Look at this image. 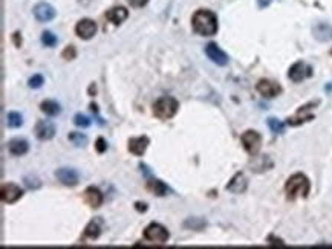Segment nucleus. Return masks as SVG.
<instances>
[{"label":"nucleus","instance_id":"obj_1","mask_svg":"<svg viewBox=\"0 0 332 249\" xmlns=\"http://www.w3.org/2000/svg\"><path fill=\"white\" fill-rule=\"evenodd\" d=\"M191 26L196 34L204 37H211L218 32V18L216 14L208 9H199L193 14Z\"/></svg>","mask_w":332,"mask_h":249},{"label":"nucleus","instance_id":"obj_2","mask_svg":"<svg viewBox=\"0 0 332 249\" xmlns=\"http://www.w3.org/2000/svg\"><path fill=\"white\" fill-rule=\"evenodd\" d=\"M309 190H311L309 179L302 173L291 176L285 185V193L289 200H296L297 197H308Z\"/></svg>","mask_w":332,"mask_h":249},{"label":"nucleus","instance_id":"obj_3","mask_svg":"<svg viewBox=\"0 0 332 249\" xmlns=\"http://www.w3.org/2000/svg\"><path fill=\"white\" fill-rule=\"evenodd\" d=\"M179 109V102L173 96H161L153 102V115L158 119H171Z\"/></svg>","mask_w":332,"mask_h":249},{"label":"nucleus","instance_id":"obj_4","mask_svg":"<svg viewBox=\"0 0 332 249\" xmlns=\"http://www.w3.org/2000/svg\"><path fill=\"white\" fill-rule=\"evenodd\" d=\"M170 234L166 228L160 223H150L146 230H144V239L152 242V243H158L163 245L168 240Z\"/></svg>","mask_w":332,"mask_h":249},{"label":"nucleus","instance_id":"obj_5","mask_svg":"<svg viewBox=\"0 0 332 249\" xmlns=\"http://www.w3.org/2000/svg\"><path fill=\"white\" fill-rule=\"evenodd\" d=\"M319 104V101H316V102H308V104H305V106H302L299 110H297V113L294 115V116H291V118H288V124L289 126H300V124H303V122H308V121H311V119H314V107Z\"/></svg>","mask_w":332,"mask_h":249},{"label":"nucleus","instance_id":"obj_6","mask_svg":"<svg viewBox=\"0 0 332 249\" xmlns=\"http://www.w3.org/2000/svg\"><path fill=\"white\" fill-rule=\"evenodd\" d=\"M313 75V68L309 65H306L305 61H297L289 68L288 77L289 80H292L294 83H300L306 78H309Z\"/></svg>","mask_w":332,"mask_h":249},{"label":"nucleus","instance_id":"obj_7","mask_svg":"<svg viewBox=\"0 0 332 249\" xmlns=\"http://www.w3.org/2000/svg\"><path fill=\"white\" fill-rule=\"evenodd\" d=\"M242 144H244V149L251 156H256L262 147V136L254 130H247L242 135Z\"/></svg>","mask_w":332,"mask_h":249},{"label":"nucleus","instance_id":"obj_8","mask_svg":"<svg viewBox=\"0 0 332 249\" xmlns=\"http://www.w3.org/2000/svg\"><path fill=\"white\" fill-rule=\"evenodd\" d=\"M34 17L38 20V22H42V23H46V22H51L54 17H55V14H57V11H55V8L52 6V5H49V3H46V2H40V3H37L35 6H34Z\"/></svg>","mask_w":332,"mask_h":249},{"label":"nucleus","instance_id":"obj_9","mask_svg":"<svg viewBox=\"0 0 332 249\" xmlns=\"http://www.w3.org/2000/svg\"><path fill=\"white\" fill-rule=\"evenodd\" d=\"M22 196H23V191L15 183H5L0 190V197H2V202L5 203H15Z\"/></svg>","mask_w":332,"mask_h":249},{"label":"nucleus","instance_id":"obj_10","mask_svg":"<svg viewBox=\"0 0 332 249\" xmlns=\"http://www.w3.org/2000/svg\"><path fill=\"white\" fill-rule=\"evenodd\" d=\"M205 54L218 66H227L228 65V55L216 43H208L205 46Z\"/></svg>","mask_w":332,"mask_h":249},{"label":"nucleus","instance_id":"obj_11","mask_svg":"<svg viewBox=\"0 0 332 249\" xmlns=\"http://www.w3.org/2000/svg\"><path fill=\"white\" fill-rule=\"evenodd\" d=\"M34 133L40 141H49L55 136V126L51 121H38L35 124Z\"/></svg>","mask_w":332,"mask_h":249},{"label":"nucleus","instance_id":"obj_12","mask_svg":"<svg viewBox=\"0 0 332 249\" xmlns=\"http://www.w3.org/2000/svg\"><path fill=\"white\" fill-rule=\"evenodd\" d=\"M75 34L83 38V40H89L96 34V23L90 18H83L77 23L75 26Z\"/></svg>","mask_w":332,"mask_h":249},{"label":"nucleus","instance_id":"obj_13","mask_svg":"<svg viewBox=\"0 0 332 249\" xmlns=\"http://www.w3.org/2000/svg\"><path fill=\"white\" fill-rule=\"evenodd\" d=\"M256 87H257V92L265 98H274L282 92L280 84L276 83V81H271V80H260Z\"/></svg>","mask_w":332,"mask_h":249},{"label":"nucleus","instance_id":"obj_14","mask_svg":"<svg viewBox=\"0 0 332 249\" xmlns=\"http://www.w3.org/2000/svg\"><path fill=\"white\" fill-rule=\"evenodd\" d=\"M55 177L65 185V186H75L80 180L79 173L74 168H60L55 171Z\"/></svg>","mask_w":332,"mask_h":249},{"label":"nucleus","instance_id":"obj_15","mask_svg":"<svg viewBox=\"0 0 332 249\" xmlns=\"http://www.w3.org/2000/svg\"><path fill=\"white\" fill-rule=\"evenodd\" d=\"M83 199L90 208H100L103 205V200H104L103 193L95 186H89V188L84 190Z\"/></svg>","mask_w":332,"mask_h":249},{"label":"nucleus","instance_id":"obj_16","mask_svg":"<svg viewBox=\"0 0 332 249\" xmlns=\"http://www.w3.org/2000/svg\"><path fill=\"white\" fill-rule=\"evenodd\" d=\"M103 228H104V222L101 217H95L93 220H90L87 223V226L84 228V237L86 239H90V240H96L101 233H103Z\"/></svg>","mask_w":332,"mask_h":249},{"label":"nucleus","instance_id":"obj_17","mask_svg":"<svg viewBox=\"0 0 332 249\" xmlns=\"http://www.w3.org/2000/svg\"><path fill=\"white\" fill-rule=\"evenodd\" d=\"M247 186H248V180L245 177L244 173H238L235 174V177L230 180V183L227 185V190L235 193V194H242L247 191Z\"/></svg>","mask_w":332,"mask_h":249},{"label":"nucleus","instance_id":"obj_18","mask_svg":"<svg viewBox=\"0 0 332 249\" xmlns=\"http://www.w3.org/2000/svg\"><path fill=\"white\" fill-rule=\"evenodd\" d=\"M149 138L147 136H140V138H132L129 139V152L136 155V156H143L149 147Z\"/></svg>","mask_w":332,"mask_h":249},{"label":"nucleus","instance_id":"obj_19","mask_svg":"<svg viewBox=\"0 0 332 249\" xmlns=\"http://www.w3.org/2000/svg\"><path fill=\"white\" fill-rule=\"evenodd\" d=\"M127 15H129V11L124 6H115L106 12V18L113 25H121L127 18Z\"/></svg>","mask_w":332,"mask_h":249},{"label":"nucleus","instance_id":"obj_20","mask_svg":"<svg viewBox=\"0 0 332 249\" xmlns=\"http://www.w3.org/2000/svg\"><path fill=\"white\" fill-rule=\"evenodd\" d=\"M8 150H9V153L14 155V156H23V155L28 153L29 144H28V141H25V139L15 138V139H11V141L8 142Z\"/></svg>","mask_w":332,"mask_h":249},{"label":"nucleus","instance_id":"obj_21","mask_svg":"<svg viewBox=\"0 0 332 249\" xmlns=\"http://www.w3.org/2000/svg\"><path fill=\"white\" fill-rule=\"evenodd\" d=\"M147 190L150 193H153L155 196H160V197L166 196L167 191H168L166 183L163 180H160V179H149L147 180Z\"/></svg>","mask_w":332,"mask_h":249},{"label":"nucleus","instance_id":"obj_22","mask_svg":"<svg viewBox=\"0 0 332 249\" xmlns=\"http://www.w3.org/2000/svg\"><path fill=\"white\" fill-rule=\"evenodd\" d=\"M332 35V29L329 25L326 23H319L316 28H314V37L320 42H326L329 40V37Z\"/></svg>","mask_w":332,"mask_h":249},{"label":"nucleus","instance_id":"obj_23","mask_svg":"<svg viewBox=\"0 0 332 249\" xmlns=\"http://www.w3.org/2000/svg\"><path fill=\"white\" fill-rule=\"evenodd\" d=\"M249 165L252 168V171L260 173V171H266L268 168H271V167H272V162L269 161L268 156H259V158H254V159L251 161Z\"/></svg>","mask_w":332,"mask_h":249},{"label":"nucleus","instance_id":"obj_24","mask_svg":"<svg viewBox=\"0 0 332 249\" xmlns=\"http://www.w3.org/2000/svg\"><path fill=\"white\" fill-rule=\"evenodd\" d=\"M40 109H42V112H45V113L49 115V116H57V115H60V112H62L60 104L55 102V101H43V102L40 104Z\"/></svg>","mask_w":332,"mask_h":249},{"label":"nucleus","instance_id":"obj_25","mask_svg":"<svg viewBox=\"0 0 332 249\" xmlns=\"http://www.w3.org/2000/svg\"><path fill=\"white\" fill-rule=\"evenodd\" d=\"M6 122H8V127L18 129L23 124V116L20 113H17V112H9L8 116H6Z\"/></svg>","mask_w":332,"mask_h":249},{"label":"nucleus","instance_id":"obj_26","mask_svg":"<svg viewBox=\"0 0 332 249\" xmlns=\"http://www.w3.org/2000/svg\"><path fill=\"white\" fill-rule=\"evenodd\" d=\"M268 127L274 135H282L285 132V124L282 121H279L277 118H268Z\"/></svg>","mask_w":332,"mask_h":249},{"label":"nucleus","instance_id":"obj_27","mask_svg":"<svg viewBox=\"0 0 332 249\" xmlns=\"http://www.w3.org/2000/svg\"><path fill=\"white\" fill-rule=\"evenodd\" d=\"M69 141L75 146V147H84L87 144V136L84 133H79V132H72L69 133Z\"/></svg>","mask_w":332,"mask_h":249},{"label":"nucleus","instance_id":"obj_28","mask_svg":"<svg viewBox=\"0 0 332 249\" xmlns=\"http://www.w3.org/2000/svg\"><path fill=\"white\" fill-rule=\"evenodd\" d=\"M57 42H58L57 35H54L51 31H45V32L42 34V43H43L45 46L52 48V46H55V45H57Z\"/></svg>","mask_w":332,"mask_h":249},{"label":"nucleus","instance_id":"obj_29","mask_svg":"<svg viewBox=\"0 0 332 249\" xmlns=\"http://www.w3.org/2000/svg\"><path fill=\"white\" fill-rule=\"evenodd\" d=\"M25 185H26V188H29V190H37V188L42 186V182H40V179L35 177V176H26V177H25Z\"/></svg>","mask_w":332,"mask_h":249},{"label":"nucleus","instance_id":"obj_30","mask_svg":"<svg viewBox=\"0 0 332 249\" xmlns=\"http://www.w3.org/2000/svg\"><path fill=\"white\" fill-rule=\"evenodd\" d=\"M74 124H75L77 127L86 129V127H89V126H90V119H89V118H87L86 115L77 113V115L74 116Z\"/></svg>","mask_w":332,"mask_h":249},{"label":"nucleus","instance_id":"obj_31","mask_svg":"<svg viewBox=\"0 0 332 249\" xmlns=\"http://www.w3.org/2000/svg\"><path fill=\"white\" fill-rule=\"evenodd\" d=\"M62 57H63L65 60H74V58L77 57L75 48H74V46H68V48L62 52Z\"/></svg>","mask_w":332,"mask_h":249},{"label":"nucleus","instance_id":"obj_32","mask_svg":"<svg viewBox=\"0 0 332 249\" xmlns=\"http://www.w3.org/2000/svg\"><path fill=\"white\" fill-rule=\"evenodd\" d=\"M43 77L42 75H34V77H31L29 78V81H28V84H29V87H32V89H38V87H42V84H43Z\"/></svg>","mask_w":332,"mask_h":249},{"label":"nucleus","instance_id":"obj_33","mask_svg":"<svg viewBox=\"0 0 332 249\" xmlns=\"http://www.w3.org/2000/svg\"><path fill=\"white\" fill-rule=\"evenodd\" d=\"M95 146H96V152H98V153H104L106 149H107V144H106V141H104L103 138H98Z\"/></svg>","mask_w":332,"mask_h":249},{"label":"nucleus","instance_id":"obj_34","mask_svg":"<svg viewBox=\"0 0 332 249\" xmlns=\"http://www.w3.org/2000/svg\"><path fill=\"white\" fill-rule=\"evenodd\" d=\"M129 3H130V6H133V8H143V6H146L147 3H149V0H127Z\"/></svg>","mask_w":332,"mask_h":249},{"label":"nucleus","instance_id":"obj_35","mask_svg":"<svg viewBox=\"0 0 332 249\" xmlns=\"http://www.w3.org/2000/svg\"><path fill=\"white\" fill-rule=\"evenodd\" d=\"M12 40H14V45H15L17 48H20V46H22V37H20V34H18V32H14Z\"/></svg>","mask_w":332,"mask_h":249},{"label":"nucleus","instance_id":"obj_36","mask_svg":"<svg viewBox=\"0 0 332 249\" xmlns=\"http://www.w3.org/2000/svg\"><path fill=\"white\" fill-rule=\"evenodd\" d=\"M271 2H272V0H257V6H259L260 9H263V8H266V6H269Z\"/></svg>","mask_w":332,"mask_h":249},{"label":"nucleus","instance_id":"obj_37","mask_svg":"<svg viewBox=\"0 0 332 249\" xmlns=\"http://www.w3.org/2000/svg\"><path fill=\"white\" fill-rule=\"evenodd\" d=\"M135 206H136V210H138V211H143V213H144V211H147V205H146V203H140V202H136V203H135Z\"/></svg>","mask_w":332,"mask_h":249},{"label":"nucleus","instance_id":"obj_38","mask_svg":"<svg viewBox=\"0 0 332 249\" xmlns=\"http://www.w3.org/2000/svg\"><path fill=\"white\" fill-rule=\"evenodd\" d=\"M325 90H326V92H328L329 95H332V81H331V83H328L326 86H325Z\"/></svg>","mask_w":332,"mask_h":249},{"label":"nucleus","instance_id":"obj_39","mask_svg":"<svg viewBox=\"0 0 332 249\" xmlns=\"http://www.w3.org/2000/svg\"><path fill=\"white\" fill-rule=\"evenodd\" d=\"M331 55H332V51H331Z\"/></svg>","mask_w":332,"mask_h":249}]
</instances>
